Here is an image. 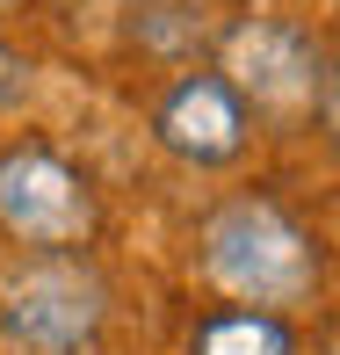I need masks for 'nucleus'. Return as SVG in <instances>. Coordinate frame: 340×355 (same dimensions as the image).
<instances>
[{"label":"nucleus","mask_w":340,"mask_h":355,"mask_svg":"<svg viewBox=\"0 0 340 355\" xmlns=\"http://www.w3.org/2000/svg\"><path fill=\"white\" fill-rule=\"evenodd\" d=\"M203 276L253 312H289L319 290V239L275 196H232L203 218Z\"/></svg>","instance_id":"nucleus-1"},{"label":"nucleus","mask_w":340,"mask_h":355,"mask_svg":"<svg viewBox=\"0 0 340 355\" xmlns=\"http://www.w3.org/2000/svg\"><path fill=\"white\" fill-rule=\"evenodd\" d=\"M109 327V283L87 254H29V268L0 297L8 355H94Z\"/></svg>","instance_id":"nucleus-2"},{"label":"nucleus","mask_w":340,"mask_h":355,"mask_svg":"<svg viewBox=\"0 0 340 355\" xmlns=\"http://www.w3.org/2000/svg\"><path fill=\"white\" fill-rule=\"evenodd\" d=\"M0 232L29 254H80L94 232V189L58 145H0Z\"/></svg>","instance_id":"nucleus-3"},{"label":"nucleus","mask_w":340,"mask_h":355,"mask_svg":"<svg viewBox=\"0 0 340 355\" xmlns=\"http://www.w3.org/2000/svg\"><path fill=\"white\" fill-rule=\"evenodd\" d=\"M224 80L239 102L268 109V116H304L319 102V116L333 109V58L326 44H312V29L275 22V15H247L224 29Z\"/></svg>","instance_id":"nucleus-4"},{"label":"nucleus","mask_w":340,"mask_h":355,"mask_svg":"<svg viewBox=\"0 0 340 355\" xmlns=\"http://www.w3.org/2000/svg\"><path fill=\"white\" fill-rule=\"evenodd\" d=\"M152 131H159V145H167L174 159H188V167H232V159L247 153V138H253V116H247V102L232 94L224 73H181L159 94Z\"/></svg>","instance_id":"nucleus-5"},{"label":"nucleus","mask_w":340,"mask_h":355,"mask_svg":"<svg viewBox=\"0 0 340 355\" xmlns=\"http://www.w3.org/2000/svg\"><path fill=\"white\" fill-rule=\"evenodd\" d=\"M188 355H297V327L283 312H253V304H224L188 334Z\"/></svg>","instance_id":"nucleus-6"},{"label":"nucleus","mask_w":340,"mask_h":355,"mask_svg":"<svg viewBox=\"0 0 340 355\" xmlns=\"http://www.w3.org/2000/svg\"><path fill=\"white\" fill-rule=\"evenodd\" d=\"M138 37L152 44V51H167V58L196 51V44L210 37V22H203V0H152V8L138 15Z\"/></svg>","instance_id":"nucleus-7"},{"label":"nucleus","mask_w":340,"mask_h":355,"mask_svg":"<svg viewBox=\"0 0 340 355\" xmlns=\"http://www.w3.org/2000/svg\"><path fill=\"white\" fill-rule=\"evenodd\" d=\"M22 87H29V66H22L15 51H0V102H15Z\"/></svg>","instance_id":"nucleus-8"},{"label":"nucleus","mask_w":340,"mask_h":355,"mask_svg":"<svg viewBox=\"0 0 340 355\" xmlns=\"http://www.w3.org/2000/svg\"><path fill=\"white\" fill-rule=\"evenodd\" d=\"M8 8H15V0H0V15H8Z\"/></svg>","instance_id":"nucleus-9"}]
</instances>
